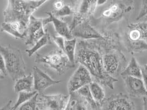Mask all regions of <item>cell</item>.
<instances>
[{
    "label": "cell",
    "mask_w": 147,
    "mask_h": 110,
    "mask_svg": "<svg viewBox=\"0 0 147 110\" xmlns=\"http://www.w3.org/2000/svg\"><path fill=\"white\" fill-rule=\"evenodd\" d=\"M74 38H79L81 39L89 40L100 39L103 34L99 32L90 23V20L81 22L71 30Z\"/></svg>",
    "instance_id": "obj_14"
},
{
    "label": "cell",
    "mask_w": 147,
    "mask_h": 110,
    "mask_svg": "<svg viewBox=\"0 0 147 110\" xmlns=\"http://www.w3.org/2000/svg\"><path fill=\"white\" fill-rule=\"evenodd\" d=\"M37 91H34L32 92H20L18 93V97L15 105L12 106L13 110H16L19 107L28 101L30 100L33 97L37 94Z\"/></svg>",
    "instance_id": "obj_26"
},
{
    "label": "cell",
    "mask_w": 147,
    "mask_h": 110,
    "mask_svg": "<svg viewBox=\"0 0 147 110\" xmlns=\"http://www.w3.org/2000/svg\"><path fill=\"white\" fill-rule=\"evenodd\" d=\"M143 19H144V22L147 23V16H146V17H144L143 18Z\"/></svg>",
    "instance_id": "obj_38"
},
{
    "label": "cell",
    "mask_w": 147,
    "mask_h": 110,
    "mask_svg": "<svg viewBox=\"0 0 147 110\" xmlns=\"http://www.w3.org/2000/svg\"><path fill=\"white\" fill-rule=\"evenodd\" d=\"M47 1L9 0L3 11L4 22H18L22 27L27 29L33 13Z\"/></svg>",
    "instance_id": "obj_3"
},
{
    "label": "cell",
    "mask_w": 147,
    "mask_h": 110,
    "mask_svg": "<svg viewBox=\"0 0 147 110\" xmlns=\"http://www.w3.org/2000/svg\"><path fill=\"white\" fill-rule=\"evenodd\" d=\"M89 88L96 103L101 106L105 99V94L102 86L95 81H93L89 85Z\"/></svg>",
    "instance_id": "obj_22"
},
{
    "label": "cell",
    "mask_w": 147,
    "mask_h": 110,
    "mask_svg": "<svg viewBox=\"0 0 147 110\" xmlns=\"http://www.w3.org/2000/svg\"><path fill=\"white\" fill-rule=\"evenodd\" d=\"M100 110H136L135 103L130 97L122 93L105 99L100 106Z\"/></svg>",
    "instance_id": "obj_8"
},
{
    "label": "cell",
    "mask_w": 147,
    "mask_h": 110,
    "mask_svg": "<svg viewBox=\"0 0 147 110\" xmlns=\"http://www.w3.org/2000/svg\"><path fill=\"white\" fill-rule=\"evenodd\" d=\"M52 36L50 34L48 30H45V33L43 37H42L36 44H34L32 47L30 49H26V51L27 53L28 57H32L34 53H36L38 51L41 49L42 47L47 45L52 44Z\"/></svg>",
    "instance_id": "obj_21"
},
{
    "label": "cell",
    "mask_w": 147,
    "mask_h": 110,
    "mask_svg": "<svg viewBox=\"0 0 147 110\" xmlns=\"http://www.w3.org/2000/svg\"><path fill=\"white\" fill-rule=\"evenodd\" d=\"M5 78V76L0 72V80L3 79Z\"/></svg>",
    "instance_id": "obj_37"
},
{
    "label": "cell",
    "mask_w": 147,
    "mask_h": 110,
    "mask_svg": "<svg viewBox=\"0 0 147 110\" xmlns=\"http://www.w3.org/2000/svg\"><path fill=\"white\" fill-rule=\"evenodd\" d=\"M133 1H107L102 7L100 11L98 17L95 18L92 16L90 19L91 24L94 27H108L113 22H117L121 20L126 13L132 11Z\"/></svg>",
    "instance_id": "obj_4"
},
{
    "label": "cell",
    "mask_w": 147,
    "mask_h": 110,
    "mask_svg": "<svg viewBox=\"0 0 147 110\" xmlns=\"http://www.w3.org/2000/svg\"><path fill=\"white\" fill-rule=\"evenodd\" d=\"M144 41L147 43V23L138 22L129 24L124 34V42Z\"/></svg>",
    "instance_id": "obj_12"
},
{
    "label": "cell",
    "mask_w": 147,
    "mask_h": 110,
    "mask_svg": "<svg viewBox=\"0 0 147 110\" xmlns=\"http://www.w3.org/2000/svg\"><path fill=\"white\" fill-rule=\"evenodd\" d=\"M35 62L54 70L59 75L64 74L68 69L75 66L70 62L64 51L58 48L47 55L37 53Z\"/></svg>",
    "instance_id": "obj_6"
},
{
    "label": "cell",
    "mask_w": 147,
    "mask_h": 110,
    "mask_svg": "<svg viewBox=\"0 0 147 110\" xmlns=\"http://www.w3.org/2000/svg\"><path fill=\"white\" fill-rule=\"evenodd\" d=\"M97 7V1H82L74 15L71 24L69 25L71 30L81 22L90 20L94 15Z\"/></svg>",
    "instance_id": "obj_10"
},
{
    "label": "cell",
    "mask_w": 147,
    "mask_h": 110,
    "mask_svg": "<svg viewBox=\"0 0 147 110\" xmlns=\"http://www.w3.org/2000/svg\"><path fill=\"white\" fill-rule=\"evenodd\" d=\"M143 110H147V96L143 98Z\"/></svg>",
    "instance_id": "obj_35"
},
{
    "label": "cell",
    "mask_w": 147,
    "mask_h": 110,
    "mask_svg": "<svg viewBox=\"0 0 147 110\" xmlns=\"http://www.w3.org/2000/svg\"><path fill=\"white\" fill-rule=\"evenodd\" d=\"M48 17L43 18V24L44 28L50 23H53L56 32L60 36L65 38L66 40H70L74 38L69 25L61 19L54 16L52 12L46 13Z\"/></svg>",
    "instance_id": "obj_15"
},
{
    "label": "cell",
    "mask_w": 147,
    "mask_h": 110,
    "mask_svg": "<svg viewBox=\"0 0 147 110\" xmlns=\"http://www.w3.org/2000/svg\"><path fill=\"white\" fill-rule=\"evenodd\" d=\"M38 96V93L29 101L21 105L18 108V110H37Z\"/></svg>",
    "instance_id": "obj_28"
},
{
    "label": "cell",
    "mask_w": 147,
    "mask_h": 110,
    "mask_svg": "<svg viewBox=\"0 0 147 110\" xmlns=\"http://www.w3.org/2000/svg\"><path fill=\"white\" fill-rule=\"evenodd\" d=\"M1 31L6 32L16 39H26V30L18 22H3L1 24Z\"/></svg>",
    "instance_id": "obj_18"
},
{
    "label": "cell",
    "mask_w": 147,
    "mask_h": 110,
    "mask_svg": "<svg viewBox=\"0 0 147 110\" xmlns=\"http://www.w3.org/2000/svg\"><path fill=\"white\" fill-rule=\"evenodd\" d=\"M53 41L58 46V48L64 51V43H65V40L63 37L61 36H52Z\"/></svg>",
    "instance_id": "obj_30"
},
{
    "label": "cell",
    "mask_w": 147,
    "mask_h": 110,
    "mask_svg": "<svg viewBox=\"0 0 147 110\" xmlns=\"http://www.w3.org/2000/svg\"><path fill=\"white\" fill-rule=\"evenodd\" d=\"M65 5L64 1H56L53 4V11H58L60 9Z\"/></svg>",
    "instance_id": "obj_32"
},
{
    "label": "cell",
    "mask_w": 147,
    "mask_h": 110,
    "mask_svg": "<svg viewBox=\"0 0 147 110\" xmlns=\"http://www.w3.org/2000/svg\"><path fill=\"white\" fill-rule=\"evenodd\" d=\"M100 39L77 40L75 64L78 63L86 68L94 81L113 90L118 80L109 75L104 69Z\"/></svg>",
    "instance_id": "obj_1"
},
{
    "label": "cell",
    "mask_w": 147,
    "mask_h": 110,
    "mask_svg": "<svg viewBox=\"0 0 147 110\" xmlns=\"http://www.w3.org/2000/svg\"><path fill=\"white\" fill-rule=\"evenodd\" d=\"M100 38L103 67L109 75L116 78L125 68L127 60L122 52L117 33L105 31Z\"/></svg>",
    "instance_id": "obj_2"
},
{
    "label": "cell",
    "mask_w": 147,
    "mask_h": 110,
    "mask_svg": "<svg viewBox=\"0 0 147 110\" xmlns=\"http://www.w3.org/2000/svg\"><path fill=\"white\" fill-rule=\"evenodd\" d=\"M79 5H76V2H72V5H65L58 11H53L52 13L56 17L61 19L62 17L75 14Z\"/></svg>",
    "instance_id": "obj_24"
},
{
    "label": "cell",
    "mask_w": 147,
    "mask_h": 110,
    "mask_svg": "<svg viewBox=\"0 0 147 110\" xmlns=\"http://www.w3.org/2000/svg\"><path fill=\"white\" fill-rule=\"evenodd\" d=\"M129 97H142L147 96V90L142 79L126 76L122 78Z\"/></svg>",
    "instance_id": "obj_16"
},
{
    "label": "cell",
    "mask_w": 147,
    "mask_h": 110,
    "mask_svg": "<svg viewBox=\"0 0 147 110\" xmlns=\"http://www.w3.org/2000/svg\"><path fill=\"white\" fill-rule=\"evenodd\" d=\"M69 94V100L65 110H100V107H93L77 91Z\"/></svg>",
    "instance_id": "obj_17"
},
{
    "label": "cell",
    "mask_w": 147,
    "mask_h": 110,
    "mask_svg": "<svg viewBox=\"0 0 147 110\" xmlns=\"http://www.w3.org/2000/svg\"><path fill=\"white\" fill-rule=\"evenodd\" d=\"M124 43L127 50L132 54L147 51V43L144 41L134 42H124Z\"/></svg>",
    "instance_id": "obj_25"
},
{
    "label": "cell",
    "mask_w": 147,
    "mask_h": 110,
    "mask_svg": "<svg viewBox=\"0 0 147 110\" xmlns=\"http://www.w3.org/2000/svg\"><path fill=\"white\" fill-rule=\"evenodd\" d=\"M146 16H147V0H145L142 1L141 2L140 13L136 18V20H140V19L143 18Z\"/></svg>",
    "instance_id": "obj_29"
},
{
    "label": "cell",
    "mask_w": 147,
    "mask_h": 110,
    "mask_svg": "<svg viewBox=\"0 0 147 110\" xmlns=\"http://www.w3.org/2000/svg\"><path fill=\"white\" fill-rule=\"evenodd\" d=\"M37 110H39V109H38V107L37 108Z\"/></svg>",
    "instance_id": "obj_39"
},
{
    "label": "cell",
    "mask_w": 147,
    "mask_h": 110,
    "mask_svg": "<svg viewBox=\"0 0 147 110\" xmlns=\"http://www.w3.org/2000/svg\"><path fill=\"white\" fill-rule=\"evenodd\" d=\"M11 105H12V101L9 100L5 106H3L2 107H0V110H13L12 109V106H11Z\"/></svg>",
    "instance_id": "obj_33"
},
{
    "label": "cell",
    "mask_w": 147,
    "mask_h": 110,
    "mask_svg": "<svg viewBox=\"0 0 147 110\" xmlns=\"http://www.w3.org/2000/svg\"><path fill=\"white\" fill-rule=\"evenodd\" d=\"M141 70H142V79L143 81V83H144V86L146 88V90H147V74L146 73H145L141 68Z\"/></svg>",
    "instance_id": "obj_34"
},
{
    "label": "cell",
    "mask_w": 147,
    "mask_h": 110,
    "mask_svg": "<svg viewBox=\"0 0 147 110\" xmlns=\"http://www.w3.org/2000/svg\"><path fill=\"white\" fill-rule=\"evenodd\" d=\"M121 75L122 78L130 76L142 79V74L141 66H140L135 57H132L129 63L121 73Z\"/></svg>",
    "instance_id": "obj_20"
},
{
    "label": "cell",
    "mask_w": 147,
    "mask_h": 110,
    "mask_svg": "<svg viewBox=\"0 0 147 110\" xmlns=\"http://www.w3.org/2000/svg\"><path fill=\"white\" fill-rule=\"evenodd\" d=\"M26 33L25 45L32 47L45 33L43 18L32 16L26 29Z\"/></svg>",
    "instance_id": "obj_11"
},
{
    "label": "cell",
    "mask_w": 147,
    "mask_h": 110,
    "mask_svg": "<svg viewBox=\"0 0 147 110\" xmlns=\"http://www.w3.org/2000/svg\"><path fill=\"white\" fill-rule=\"evenodd\" d=\"M76 43L77 39L75 38L70 40H65L64 52L70 62L74 65H75V56Z\"/></svg>",
    "instance_id": "obj_23"
},
{
    "label": "cell",
    "mask_w": 147,
    "mask_h": 110,
    "mask_svg": "<svg viewBox=\"0 0 147 110\" xmlns=\"http://www.w3.org/2000/svg\"><path fill=\"white\" fill-rule=\"evenodd\" d=\"M14 90L16 92H32L34 90V79L32 73L20 78L15 82Z\"/></svg>",
    "instance_id": "obj_19"
},
{
    "label": "cell",
    "mask_w": 147,
    "mask_h": 110,
    "mask_svg": "<svg viewBox=\"0 0 147 110\" xmlns=\"http://www.w3.org/2000/svg\"><path fill=\"white\" fill-rule=\"evenodd\" d=\"M77 92L84 98H85L88 101V103L91 104L93 107H100V106L96 103L95 101L94 100L92 96L91 95L90 90L89 88V85L81 88L79 90H78Z\"/></svg>",
    "instance_id": "obj_27"
},
{
    "label": "cell",
    "mask_w": 147,
    "mask_h": 110,
    "mask_svg": "<svg viewBox=\"0 0 147 110\" xmlns=\"http://www.w3.org/2000/svg\"><path fill=\"white\" fill-rule=\"evenodd\" d=\"M69 95L62 94L44 95L38 94L37 107L39 110H65Z\"/></svg>",
    "instance_id": "obj_7"
},
{
    "label": "cell",
    "mask_w": 147,
    "mask_h": 110,
    "mask_svg": "<svg viewBox=\"0 0 147 110\" xmlns=\"http://www.w3.org/2000/svg\"><path fill=\"white\" fill-rule=\"evenodd\" d=\"M93 81L92 78L86 68L79 65L68 81V91L69 94L76 92L81 88L90 85Z\"/></svg>",
    "instance_id": "obj_9"
},
{
    "label": "cell",
    "mask_w": 147,
    "mask_h": 110,
    "mask_svg": "<svg viewBox=\"0 0 147 110\" xmlns=\"http://www.w3.org/2000/svg\"><path fill=\"white\" fill-rule=\"evenodd\" d=\"M32 74L34 79V90L39 94H43L45 89L61 82L60 80L53 79L49 75L37 66H33Z\"/></svg>",
    "instance_id": "obj_13"
},
{
    "label": "cell",
    "mask_w": 147,
    "mask_h": 110,
    "mask_svg": "<svg viewBox=\"0 0 147 110\" xmlns=\"http://www.w3.org/2000/svg\"><path fill=\"white\" fill-rule=\"evenodd\" d=\"M0 53L5 59L7 74L12 80L16 82L26 75V63L20 49L11 45H0Z\"/></svg>",
    "instance_id": "obj_5"
},
{
    "label": "cell",
    "mask_w": 147,
    "mask_h": 110,
    "mask_svg": "<svg viewBox=\"0 0 147 110\" xmlns=\"http://www.w3.org/2000/svg\"><path fill=\"white\" fill-rule=\"evenodd\" d=\"M0 72L5 76L7 75L6 63L3 55L0 53Z\"/></svg>",
    "instance_id": "obj_31"
},
{
    "label": "cell",
    "mask_w": 147,
    "mask_h": 110,
    "mask_svg": "<svg viewBox=\"0 0 147 110\" xmlns=\"http://www.w3.org/2000/svg\"><path fill=\"white\" fill-rule=\"evenodd\" d=\"M141 68L145 73L147 74V64L144 65L143 66H141Z\"/></svg>",
    "instance_id": "obj_36"
}]
</instances>
